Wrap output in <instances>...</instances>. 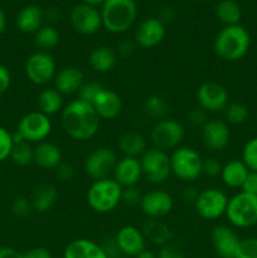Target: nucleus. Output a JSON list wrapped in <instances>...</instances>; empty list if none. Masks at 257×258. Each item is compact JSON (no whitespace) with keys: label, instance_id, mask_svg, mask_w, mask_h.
<instances>
[{"label":"nucleus","instance_id":"nucleus-46","mask_svg":"<svg viewBox=\"0 0 257 258\" xmlns=\"http://www.w3.org/2000/svg\"><path fill=\"white\" fill-rule=\"evenodd\" d=\"M156 258H185V256L178 247L165 244L161 247L159 253L156 254Z\"/></svg>","mask_w":257,"mask_h":258},{"label":"nucleus","instance_id":"nucleus-27","mask_svg":"<svg viewBox=\"0 0 257 258\" xmlns=\"http://www.w3.org/2000/svg\"><path fill=\"white\" fill-rule=\"evenodd\" d=\"M118 149L121 153L125 154V156L138 158L143 156L144 153L148 150V144L141 134L136 131H127L118 138Z\"/></svg>","mask_w":257,"mask_h":258},{"label":"nucleus","instance_id":"nucleus-47","mask_svg":"<svg viewBox=\"0 0 257 258\" xmlns=\"http://www.w3.org/2000/svg\"><path fill=\"white\" fill-rule=\"evenodd\" d=\"M73 174H75V169L70 164H63L60 163L59 165L55 168V175L58 179H60L62 181H68L73 178Z\"/></svg>","mask_w":257,"mask_h":258},{"label":"nucleus","instance_id":"nucleus-6","mask_svg":"<svg viewBox=\"0 0 257 258\" xmlns=\"http://www.w3.org/2000/svg\"><path fill=\"white\" fill-rule=\"evenodd\" d=\"M203 159L191 148H178L170 156L171 173L185 181L196 180L202 175Z\"/></svg>","mask_w":257,"mask_h":258},{"label":"nucleus","instance_id":"nucleus-19","mask_svg":"<svg viewBox=\"0 0 257 258\" xmlns=\"http://www.w3.org/2000/svg\"><path fill=\"white\" fill-rule=\"evenodd\" d=\"M241 239L233 229L227 226H217L212 231V244L219 257H232L236 254Z\"/></svg>","mask_w":257,"mask_h":258},{"label":"nucleus","instance_id":"nucleus-32","mask_svg":"<svg viewBox=\"0 0 257 258\" xmlns=\"http://www.w3.org/2000/svg\"><path fill=\"white\" fill-rule=\"evenodd\" d=\"M216 15L221 23L224 25L239 24L242 18L241 7L234 0H222L216 7Z\"/></svg>","mask_w":257,"mask_h":258},{"label":"nucleus","instance_id":"nucleus-12","mask_svg":"<svg viewBox=\"0 0 257 258\" xmlns=\"http://www.w3.org/2000/svg\"><path fill=\"white\" fill-rule=\"evenodd\" d=\"M116 164L117 158L113 150L102 146L88 154L85 160V171L95 180H102L113 174Z\"/></svg>","mask_w":257,"mask_h":258},{"label":"nucleus","instance_id":"nucleus-13","mask_svg":"<svg viewBox=\"0 0 257 258\" xmlns=\"http://www.w3.org/2000/svg\"><path fill=\"white\" fill-rule=\"evenodd\" d=\"M70 19L73 29L85 35L95 34L102 27L101 12H98L96 7L82 4V3L73 8Z\"/></svg>","mask_w":257,"mask_h":258},{"label":"nucleus","instance_id":"nucleus-56","mask_svg":"<svg viewBox=\"0 0 257 258\" xmlns=\"http://www.w3.org/2000/svg\"><path fill=\"white\" fill-rule=\"evenodd\" d=\"M103 2L105 0H81V3L82 4H87V5H91V7H96V5H102Z\"/></svg>","mask_w":257,"mask_h":258},{"label":"nucleus","instance_id":"nucleus-29","mask_svg":"<svg viewBox=\"0 0 257 258\" xmlns=\"http://www.w3.org/2000/svg\"><path fill=\"white\" fill-rule=\"evenodd\" d=\"M249 170L242 160H232L222 168V180L229 188H241Z\"/></svg>","mask_w":257,"mask_h":258},{"label":"nucleus","instance_id":"nucleus-57","mask_svg":"<svg viewBox=\"0 0 257 258\" xmlns=\"http://www.w3.org/2000/svg\"><path fill=\"white\" fill-rule=\"evenodd\" d=\"M223 258H236L234 256H232V257H223Z\"/></svg>","mask_w":257,"mask_h":258},{"label":"nucleus","instance_id":"nucleus-14","mask_svg":"<svg viewBox=\"0 0 257 258\" xmlns=\"http://www.w3.org/2000/svg\"><path fill=\"white\" fill-rule=\"evenodd\" d=\"M228 92L217 82H206L197 91L199 106L207 112H218L228 105Z\"/></svg>","mask_w":257,"mask_h":258},{"label":"nucleus","instance_id":"nucleus-39","mask_svg":"<svg viewBox=\"0 0 257 258\" xmlns=\"http://www.w3.org/2000/svg\"><path fill=\"white\" fill-rule=\"evenodd\" d=\"M234 257L236 258H257V238L241 239Z\"/></svg>","mask_w":257,"mask_h":258},{"label":"nucleus","instance_id":"nucleus-48","mask_svg":"<svg viewBox=\"0 0 257 258\" xmlns=\"http://www.w3.org/2000/svg\"><path fill=\"white\" fill-rule=\"evenodd\" d=\"M23 258H53L49 249L45 247H34L23 253Z\"/></svg>","mask_w":257,"mask_h":258},{"label":"nucleus","instance_id":"nucleus-18","mask_svg":"<svg viewBox=\"0 0 257 258\" xmlns=\"http://www.w3.org/2000/svg\"><path fill=\"white\" fill-rule=\"evenodd\" d=\"M115 242L121 254L128 257H136L145 249V237L143 231L134 226H125L118 229Z\"/></svg>","mask_w":257,"mask_h":258},{"label":"nucleus","instance_id":"nucleus-26","mask_svg":"<svg viewBox=\"0 0 257 258\" xmlns=\"http://www.w3.org/2000/svg\"><path fill=\"white\" fill-rule=\"evenodd\" d=\"M57 198L58 193L55 186L49 183H43L34 189L30 202H32V207L34 211L44 213L54 206Z\"/></svg>","mask_w":257,"mask_h":258},{"label":"nucleus","instance_id":"nucleus-52","mask_svg":"<svg viewBox=\"0 0 257 258\" xmlns=\"http://www.w3.org/2000/svg\"><path fill=\"white\" fill-rule=\"evenodd\" d=\"M174 17H175V12L173 10V8L169 7L163 8V9L160 10V14H159V19H160V22H163L164 24H165V23L173 22Z\"/></svg>","mask_w":257,"mask_h":258},{"label":"nucleus","instance_id":"nucleus-1","mask_svg":"<svg viewBox=\"0 0 257 258\" xmlns=\"http://www.w3.org/2000/svg\"><path fill=\"white\" fill-rule=\"evenodd\" d=\"M60 121L65 133L73 140L87 141L97 134L101 118L91 103L75 100L62 110Z\"/></svg>","mask_w":257,"mask_h":258},{"label":"nucleus","instance_id":"nucleus-45","mask_svg":"<svg viewBox=\"0 0 257 258\" xmlns=\"http://www.w3.org/2000/svg\"><path fill=\"white\" fill-rule=\"evenodd\" d=\"M242 191L244 193L252 194V196H257V173L256 171H249L247 175L246 180L243 181L241 186Z\"/></svg>","mask_w":257,"mask_h":258},{"label":"nucleus","instance_id":"nucleus-9","mask_svg":"<svg viewBox=\"0 0 257 258\" xmlns=\"http://www.w3.org/2000/svg\"><path fill=\"white\" fill-rule=\"evenodd\" d=\"M52 131V122L49 116L34 111L20 118L18 123L17 133L28 143H42L49 136Z\"/></svg>","mask_w":257,"mask_h":258},{"label":"nucleus","instance_id":"nucleus-10","mask_svg":"<svg viewBox=\"0 0 257 258\" xmlns=\"http://www.w3.org/2000/svg\"><path fill=\"white\" fill-rule=\"evenodd\" d=\"M228 201L226 194L222 190L216 188L204 189L199 191L196 202H194V208H196L198 216L204 219H218L223 214H226Z\"/></svg>","mask_w":257,"mask_h":258},{"label":"nucleus","instance_id":"nucleus-25","mask_svg":"<svg viewBox=\"0 0 257 258\" xmlns=\"http://www.w3.org/2000/svg\"><path fill=\"white\" fill-rule=\"evenodd\" d=\"M42 9L37 5L24 7L17 15V27L22 33H37L43 23Z\"/></svg>","mask_w":257,"mask_h":258},{"label":"nucleus","instance_id":"nucleus-22","mask_svg":"<svg viewBox=\"0 0 257 258\" xmlns=\"http://www.w3.org/2000/svg\"><path fill=\"white\" fill-rule=\"evenodd\" d=\"M63 258H108L101 244L86 238H78L67 244Z\"/></svg>","mask_w":257,"mask_h":258},{"label":"nucleus","instance_id":"nucleus-15","mask_svg":"<svg viewBox=\"0 0 257 258\" xmlns=\"http://www.w3.org/2000/svg\"><path fill=\"white\" fill-rule=\"evenodd\" d=\"M173 198L164 190H153L144 194L140 207L149 218L156 219L168 216L173 209Z\"/></svg>","mask_w":257,"mask_h":258},{"label":"nucleus","instance_id":"nucleus-50","mask_svg":"<svg viewBox=\"0 0 257 258\" xmlns=\"http://www.w3.org/2000/svg\"><path fill=\"white\" fill-rule=\"evenodd\" d=\"M134 49H135V47H134L133 42H128V40L121 42L117 47V52L121 57H128V55H131L133 54Z\"/></svg>","mask_w":257,"mask_h":258},{"label":"nucleus","instance_id":"nucleus-40","mask_svg":"<svg viewBox=\"0 0 257 258\" xmlns=\"http://www.w3.org/2000/svg\"><path fill=\"white\" fill-rule=\"evenodd\" d=\"M13 146V135L4 127H0V161L10 158Z\"/></svg>","mask_w":257,"mask_h":258},{"label":"nucleus","instance_id":"nucleus-5","mask_svg":"<svg viewBox=\"0 0 257 258\" xmlns=\"http://www.w3.org/2000/svg\"><path fill=\"white\" fill-rule=\"evenodd\" d=\"M226 216L229 223L238 228H248L257 223V196L241 193L228 201Z\"/></svg>","mask_w":257,"mask_h":258},{"label":"nucleus","instance_id":"nucleus-30","mask_svg":"<svg viewBox=\"0 0 257 258\" xmlns=\"http://www.w3.org/2000/svg\"><path fill=\"white\" fill-rule=\"evenodd\" d=\"M38 108L39 112L50 116L62 110V95L55 88H45L38 96Z\"/></svg>","mask_w":257,"mask_h":258},{"label":"nucleus","instance_id":"nucleus-23","mask_svg":"<svg viewBox=\"0 0 257 258\" xmlns=\"http://www.w3.org/2000/svg\"><path fill=\"white\" fill-rule=\"evenodd\" d=\"M85 83V77L80 68L77 67H65L55 73L54 85L55 90L60 95H72L80 91Z\"/></svg>","mask_w":257,"mask_h":258},{"label":"nucleus","instance_id":"nucleus-53","mask_svg":"<svg viewBox=\"0 0 257 258\" xmlns=\"http://www.w3.org/2000/svg\"><path fill=\"white\" fill-rule=\"evenodd\" d=\"M198 191H197L196 188H193V186H188V188L184 189V193H183V197L184 199H185L186 202H196L197 197H198Z\"/></svg>","mask_w":257,"mask_h":258},{"label":"nucleus","instance_id":"nucleus-16","mask_svg":"<svg viewBox=\"0 0 257 258\" xmlns=\"http://www.w3.org/2000/svg\"><path fill=\"white\" fill-rule=\"evenodd\" d=\"M165 37V24L159 18H149L141 22L135 30L136 44L143 48H154Z\"/></svg>","mask_w":257,"mask_h":258},{"label":"nucleus","instance_id":"nucleus-42","mask_svg":"<svg viewBox=\"0 0 257 258\" xmlns=\"http://www.w3.org/2000/svg\"><path fill=\"white\" fill-rule=\"evenodd\" d=\"M141 193L139 191V189L136 186H127V188H122V194H121V203L126 204V206H136V204H140Z\"/></svg>","mask_w":257,"mask_h":258},{"label":"nucleus","instance_id":"nucleus-7","mask_svg":"<svg viewBox=\"0 0 257 258\" xmlns=\"http://www.w3.org/2000/svg\"><path fill=\"white\" fill-rule=\"evenodd\" d=\"M143 176L151 184L164 183L170 176V156L160 149H149L140 159Z\"/></svg>","mask_w":257,"mask_h":258},{"label":"nucleus","instance_id":"nucleus-37","mask_svg":"<svg viewBox=\"0 0 257 258\" xmlns=\"http://www.w3.org/2000/svg\"><path fill=\"white\" fill-rule=\"evenodd\" d=\"M242 161L248 168L249 171L257 173V138L247 141L242 151Z\"/></svg>","mask_w":257,"mask_h":258},{"label":"nucleus","instance_id":"nucleus-36","mask_svg":"<svg viewBox=\"0 0 257 258\" xmlns=\"http://www.w3.org/2000/svg\"><path fill=\"white\" fill-rule=\"evenodd\" d=\"M224 116H226L227 122L232 125H241L246 122L248 118V108L241 102H233L231 105H227L224 108Z\"/></svg>","mask_w":257,"mask_h":258},{"label":"nucleus","instance_id":"nucleus-38","mask_svg":"<svg viewBox=\"0 0 257 258\" xmlns=\"http://www.w3.org/2000/svg\"><path fill=\"white\" fill-rule=\"evenodd\" d=\"M103 88L105 87L97 82L83 83L82 87H81L80 91H78V98L92 105L95 98L97 97V95L103 90Z\"/></svg>","mask_w":257,"mask_h":258},{"label":"nucleus","instance_id":"nucleus-28","mask_svg":"<svg viewBox=\"0 0 257 258\" xmlns=\"http://www.w3.org/2000/svg\"><path fill=\"white\" fill-rule=\"evenodd\" d=\"M88 62H90V66L92 67V70L96 71V72H110L115 67L116 62H117V54H116V52L112 48L102 45V47L95 48L90 53Z\"/></svg>","mask_w":257,"mask_h":258},{"label":"nucleus","instance_id":"nucleus-33","mask_svg":"<svg viewBox=\"0 0 257 258\" xmlns=\"http://www.w3.org/2000/svg\"><path fill=\"white\" fill-rule=\"evenodd\" d=\"M59 43V33L53 25H42L35 33V44L43 52L52 49Z\"/></svg>","mask_w":257,"mask_h":258},{"label":"nucleus","instance_id":"nucleus-8","mask_svg":"<svg viewBox=\"0 0 257 258\" xmlns=\"http://www.w3.org/2000/svg\"><path fill=\"white\" fill-rule=\"evenodd\" d=\"M183 125L171 118H163L158 121L151 130V140L156 149L166 151L179 148L184 139Z\"/></svg>","mask_w":257,"mask_h":258},{"label":"nucleus","instance_id":"nucleus-55","mask_svg":"<svg viewBox=\"0 0 257 258\" xmlns=\"http://www.w3.org/2000/svg\"><path fill=\"white\" fill-rule=\"evenodd\" d=\"M135 258H156V256L153 252L149 251V249H144V251H141Z\"/></svg>","mask_w":257,"mask_h":258},{"label":"nucleus","instance_id":"nucleus-54","mask_svg":"<svg viewBox=\"0 0 257 258\" xmlns=\"http://www.w3.org/2000/svg\"><path fill=\"white\" fill-rule=\"evenodd\" d=\"M5 27H7V15L3 12V9H0V34L4 32Z\"/></svg>","mask_w":257,"mask_h":258},{"label":"nucleus","instance_id":"nucleus-21","mask_svg":"<svg viewBox=\"0 0 257 258\" xmlns=\"http://www.w3.org/2000/svg\"><path fill=\"white\" fill-rule=\"evenodd\" d=\"M92 106L101 120H112L120 115L122 110V100L115 91L103 88L95 98Z\"/></svg>","mask_w":257,"mask_h":258},{"label":"nucleus","instance_id":"nucleus-41","mask_svg":"<svg viewBox=\"0 0 257 258\" xmlns=\"http://www.w3.org/2000/svg\"><path fill=\"white\" fill-rule=\"evenodd\" d=\"M32 209V202L25 198V197H18L12 203L13 214L15 217H19V218H24V217L29 216Z\"/></svg>","mask_w":257,"mask_h":258},{"label":"nucleus","instance_id":"nucleus-17","mask_svg":"<svg viewBox=\"0 0 257 258\" xmlns=\"http://www.w3.org/2000/svg\"><path fill=\"white\" fill-rule=\"evenodd\" d=\"M231 133L228 125L221 120H208L202 126V139L207 149L221 151L228 145Z\"/></svg>","mask_w":257,"mask_h":258},{"label":"nucleus","instance_id":"nucleus-3","mask_svg":"<svg viewBox=\"0 0 257 258\" xmlns=\"http://www.w3.org/2000/svg\"><path fill=\"white\" fill-rule=\"evenodd\" d=\"M138 17L135 0H105L101 9L102 27L108 32L123 33L131 28Z\"/></svg>","mask_w":257,"mask_h":258},{"label":"nucleus","instance_id":"nucleus-43","mask_svg":"<svg viewBox=\"0 0 257 258\" xmlns=\"http://www.w3.org/2000/svg\"><path fill=\"white\" fill-rule=\"evenodd\" d=\"M222 168L218 160L216 158H208L203 160L202 165V174H206L207 176H217L222 173Z\"/></svg>","mask_w":257,"mask_h":258},{"label":"nucleus","instance_id":"nucleus-44","mask_svg":"<svg viewBox=\"0 0 257 258\" xmlns=\"http://www.w3.org/2000/svg\"><path fill=\"white\" fill-rule=\"evenodd\" d=\"M189 122L193 123L194 126H203L207 122V111L199 106V107L193 108L188 115Z\"/></svg>","mask_w":257,"mask_h":258},{"label":"nucleus","instance_id":"nucleus-11","mask_svg":"<svg viewBox=\"0 0 257 258\" xmlns=\"http://www.w3.org/2000/svg\"><path fill=\"white\" fill-rule=\"evenodd\" d=\"M25 75L34 85H47L55 77V62L48 52H35L25 62Z\"/></svg>","mask_w":257,"mask_h":258},{"label":"nucleus","instance_id":"nucleus-34","mask_svg":"<svg viewBox=\"0 0 257 258\" xmlns=\"http://www.w3.org/2000/svg\"><path fill=\"white\" fill-rule=\"evenodd\" d=\"M10 159L13 163L19 166H27L33 163V148L29 145L28 141H20L15 143L13 146Z\"/></svg>","mask_w":257,"mask_h":258},{"label":"nucleus","instance_id":"nucleus-51","mask_svg":"<svg viewBox=\"0 0 257 258\" xmlns=\"http://www.w3.org/2000/svg\"><path fill=\"white\" fill-rule=\"evenodd\" d=\"M0 258H23V253L13 247H0Z\"/></svg>","mask_w":257,"mask_h":258},{"label":"nucleus","instance_id":"nucleus-4","mask_svg":"<svg viewBox=\"0 0 257 258\" xmlns=\"http://www.w3.org/2000/svg\"><path fill=\"white\" fill-rule=\"evenodd\" d=\"M122 186L115 179L95 180L87 190V203L97 213H108L121 203Z\"/></svg>","mask_w":257,"mask_h":258},{"label":"nucleus","instance_id":"nucleus-20","mask_svg":"<svg viewBox=\"0 0 257 258\" xmlns=\"http://www.w3.org/2000/svg\"><path fill=\"white\" fill-rule=\"evenodd\" d=\"M143 176L141 164L138 158L123 156L117 160V164L113 170V179L120 184L122 188L135 186Z\"/></svg>","mask_w":257,"mask_h":258},{"label":"nucleus","instance_id":"nucleus-2","mask_svg":"<svg viewBox=\"0 0 257 258\" xmlns=\"http://www.w3.org/2000/svg\"><path fill=\"white\" fill-rule=\"evenodd\" d=\"M251 45V37L242 25H227L214 39V52L222 59L236 62L247 54Z\"/></svg>","mask_w":257,"mask_h":258},{"label":"nucleus","instance_id":"nucleus-31","mask_svg":"<svg viewBox=\"0 0 257 258\" xmlns=\"http://www.w3.org/2000/svg\"><path fill=\"white\" fill-rule=\"evenodd\" d=\"M143 234L145 239L148 238L154 244H159V246H165L171 239V231L169 227L155 219L148 221L144 224Z\"/></svg>","mask_w":257,"mask_h":258},{"label":"nucleus","instance_id":"nucleus-49","mask_svg":"<svg viewBox=\"0 0 257 258\" xmlns=\"http://www.w3.org/2000/svg\"><path fill=\"white\" fill-rule=\"evenodd\" d=\"M12 83V76L4 64H0V95L5 93Z\"/></svg>","mask_w":257,"mask_h":258},{"label":"nucleus","instance_id":"nucleus-24","mask_svg":"<svg viewBox=\"0 0 257 258\" xmlns=\"http://www.w3.org/2000/svg\"><path fill=\"white\" fill-rule=\"evenodd\" d=\"M33 163L43 169H55L62 163V151L55 144L42 141L33 149Z\"/></svg>","mask_w":257,"mask_h":258},{"label":"nucleus","instance_id":"nucleus-58","mask_svg":"<svg viewBox=\"0 0 257 258\" xmlns=\"http://www.w3.org/2000/svg\"><path fill=\"white\" fill-rule=\"evenodd\" d=\"M202 2H212V0H202Z\"/></svg>","mask_w":257,"mask_h":258},{"label":"nucleus","instance_id":"nucleus-35","mask_svg":"<svg viewBox=\"0 0 257 258\" xmlns=\"http://www.w3.org/2000/svg\"><path fill=\"white\" fill-rule=\"evenodd\" d=\"M144 111L150 117L163 120L168 115V105L160 96H150L144 102Z\"/></svg>","mask_w":257,"mask_h":258}]
</instances>
